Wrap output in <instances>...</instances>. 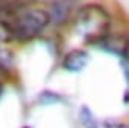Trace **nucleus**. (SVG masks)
Here are the masks:
<instances>
[{
	"label": "nucleus",
	"mask_w": 129,
	"mask_h": 128,
	"mask_svg": "<svg viewBox=\"0 0 129 128\" xmlns=\"http://www.w3.org/2000/svg\"><path fill=\"white\" fill-rule=\"evenodd\" d=\"M74 2H76V0H53L51 9L48 11L50 13V22H53L57 25L66 23L69 20L71 13H73Z\"/></svg>",
	"instance_id": "f03ea898"
},
{
	"label": "nucleus",
	"mask_w": 129,
	"mask_h": 128,
	"mask_svg": "<svg viewBox=\"0 0 129 128\" xmlns=\"http://www.w3.org/2000/svg\"><path fill=\"white\" fill-rule=\"evenodd\" d=\"M99 45H101V46H104V48H106V50H110V52L118 53L120 57H125V41H124V39H120V38H111V39L103 38V39L99 41Z\"/></svg>",
	"instance_id": "39448f33"
},
{
	"label": "nucleus",
	"mask_w": 129,
	"mask_h": 128,
	"mask_svg": "<svg viewBox=\"0 0 129 128\" xmlns=\"http://www.w3.org/2000/svg\"><path fill=\"white\" fill-rule=\"evenodd\" d=\"M25 128H30V126H25Z\"/></svg>",
	"instance_id": "0eeeda50"
},
{
	"label": "nucleus",
	"mask_w": 129,
	"mask_h": 128,
	"mask_svg": "<svg viewBox=\"0 0 129 128\" xmlns=\"http://www.w3.org/2000/svg\"><path fill=\"white\" fill-rule=\"evenodd\" d=\"M0 94H2V85H0Z\"/></svg>",
	"instance_id": "423d86ee"
},
{
	"label": "nucleus",
	"mask_w": 129,
	"mask_h": 128,
	"mask_svg": "<svg viewBox=\"0 0 129 128\" xmlns=\"http://www.w3.org/2000/svg\"><path fill=\"white\" fill-rule=\"evenodd\" d=\"M80 117H81V123L85 124V128H124L122 124L113 123V121H99L97 117L92 116V112H90L87 107L81 108Z\"/></svg>",
	"instance_id": "20e7f679"
},
{
	"label": "nucleus",
	"mask_w": 129,
	"mask_h": 128,
	"mask_svg": "<svg viewBox=\"0 0 129 128\" xmlns=\"http://www.w3.org/2000/svg\"><path fill=\"white\" fill-rule=\"evenodd\" d=\"M74 27L88 43H99L108 34L110 14L101 6H83L74 16Z\"/></svg>",
	"instance_id": "f257e3e1"
},
{
	"label": "nucleus",
	"mask_w": 129,
	"mask_h": 128,
	"mask_svg": "<svg viewBox=\"0 0 129 128\" xmlns=\"http://www.w3.org/2000/svg\"><path fill=\"white\" fill-rule=\"evenodd\" d=\"M87 62H88V53L83 52V50H74L66 57L64 68L67 71H80L87 66Z\"/></svg>",
	"instance_id": "7ed1b4c3"
}]
</instances>
